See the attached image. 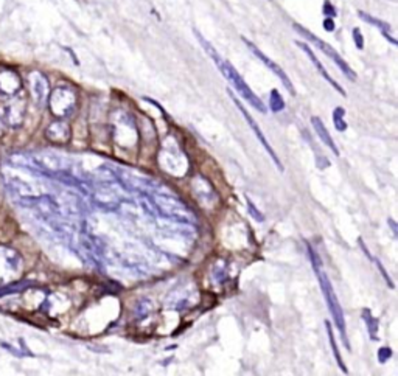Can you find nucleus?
<instances>
[{
	"mask_svg": "<svg viewBox=\"0 0 398 376\" xmlns=\"http://www.w3.org/2000/svg\"><path fill=\"white\" fill-rule=\"evenodd\" d=\"M344 115H346V111H344V108H336L333 111V123H334V128L341 131V133H344V131L347 129V123H346V120H344Z\"/></svg>",
	"mask_w": 398,
	"mask_h": 376,
	"instance_id": "nucleus-17",
	"label": "nucleus"
},
{
	"mask_svg": "<svg viewBox=\"0 0 398 376\" xmlns=\"http://www.w3.org/2000/svg\"><path fill=\"white\" fill-rule=\"evenodd\" d=\"M48 108L58 118H66L76 106V92L72 87L59 86L48 93Z\"/></svg>",
	"mask_w": 398,
	"mask_h": 376,
	"instance_id": "nucleus-3",
	"label": "nucleus"
},
{
	"mask_svg": "<svg viewBox=\"0 0 398 376\" xmlns=\"http://www.w3.org/2000/svg\"><path fill=\"white\" fill-rule=\"evenodd\" d=\"M324 28L327 31H333L334 30V22L331 17H327V19H324Z\"/></svg>",
	"mask_w": 398,
	"mask_h": 376,
	"instance_id": "nucleus-24",
	"label": "nucleus"
},
{
	"mask_svg": "<svg viewBox=\"0 0 398 376\" xmlns=\"http://www.w3.org/2000/svg\"><path fill=\"white\" fill-rule=\"evenodd\" d=\"M229 95H231V98H232V101L235 103V106H236L238 109H240V112L243 113V117L246 118V121H247V123H249V126L252 128V131L255 133V135H257V138H258V142L263 145V148H264V150H266V153L271 155V159L274 160V163L277 165V168H279L280 171H283V165H281V162H280V159H279V155L276 154V151L272 150V146L269 145V142L266 140V137H264V134L261 133V129L258 128L257 121L254 120V117L251 115L249 112L246 111V108H244L243 104H241V101H240V100H236V97H235V95H234L231 90H229Z\"/></svg>",
	"mask_w": 398,
	"mask_h": 376,
	"instance_id": "nucleus-6",
	"label": "nucleus"
},
{
	"mask_svg": "<svg viewBox=\"0 0 398 376\" xmlns=\"http://www.w3.org/2000/svg\"><path fill=\"white\" fill-rule=\"evenodd\" d=\"M374 261H375V263L378 265V267H379V270H381V275L384 277V280H386V282H387V285H389V288H394V282H392V280H391V277H389V274L386 272V269L383 267V265H381V263H379V261H378V260H375V258H374Z\"/></svg>",
	"mask_w": 398,
	"mask_h": 376,
	"instance_id": "nucleus-23",
	"label": "nucleus"
},
{
	"mask_svg": "<svg viewBox=\"0 0 398 376\" xmlns=\"http://www.w3.org/2000/svg\"><path fill=\"white\" fill-rule=\"evenodd\" d=\"M46 137L55 145H64L70 140V128L66 121H55L47 128Z\"/></svg>",
	"mask_w": 398,
	"mask_h": 376,
	"instance_id": "nucleus-11",
	"label": "nucleus"
},
{
	"mask_svg": "<svg viewBox=\"0 0 398 376\" xmlns=\"http://www.w3.org/2000/svg\"><path fill=\"white\" fill-rule=\"evenodd\" d=\"M243 42H244L246 45H247V48H249V50L252 51V53H254L255 56H257V58H258V59L261 61V63H263L264 66H266V67H268V68L271 70V72H272L274 75H276V76H279V80H280V81H281L283 84H285V87H286V89L289 90V93H291V95H296L294 86H293V83H291L289 76H288V75H286L285 72H283V68H281V67H280L279 64H276V63H274L272 59H269V58H268L266 55H264V53H263V51H261V50H260L258 47H255V45H254V44H252L251 41H247L246 38H243Z\"/></svg>",
	"mask_w": 398,
	"mask_h": 376,
	"instance_id": "nucleus-7",
	"label": "nucleus"
},
{
	"mask_svg": "<svg viewBox=\"0 0 398 376\" xmlns=\"http://www.w3.org/2000/svg\"><path fill=\"white\" fill-rule=\"evenodd\" d=\"M325 327H327V331H328V337H330V344H331V348H333V354H334V357H336V362H338V365L341 367V370H342V373L344 375H347L349 373V370H347V367H346V364L342 362V357H341V353H339V350H338V345H336V342H334V334H333V330H331V325L328 322L325 323Z\"/></svg>",
	"mask_w": 398,
	"mask_h": 376,
	"instance_id": "nucleus-15",
	"label": "nucleus"
},
{
	"mask_svg": "<svg viewBox=\"0 0 398 376\" xmlns=\"http://www.w3.org/2000/svg\"><path fill=\"white\" fill-rule=\"evenodd\" d=\"M308 253H309V258H311V263H313V267L317 274V278H319V283H321V289L324 292V297L327 300V305H328V310L331 312V317L336 323V327L341 331V336H342V340H344V345H346L349 350H350V344H349V339H347V333H346V319H344V312H342V308H341V303L338 300V297H336L334 291H333V286L330 283L328 277H327L325 270L322 269V263H321V258L317 257V253L314 252V249L311 246H308Z\"/></svg>",
	"mask_w": 398,
	"mask_h": 376,
	"instance_id": "nucleus-2",
	"label": "nucleus"
},
{
	"mask_svg": "<svg viewBox=\"0 0 398 376\" xmlns=\"http://www.w3.org/2000/svg\"><path fill=\"white\" fill-rule=\"evenodd\" d=\"M28 87L34 101H36L39 106H44V104L47 103L48 93H50V86L46 75H42L41 72H31L28 75Z\"/></svg>",
	"mask_w": 398,
	"mask_h": 376,
	"instance_id": "nucleus-8",
	"label": "nucleus"
},
{
	"mask_svg": "<svg viewBox=\"0 0 398 376\" xmlns=\"http://www.w3.org/2000/svg\"><path fill=\"white\" fill-rule=\"evenodd\" d=\"M311 125L314 126L316 133H317V135H319V138L324 142V145L328 146L333 154L339 155V150L336 148V145H334V142H333V138H331V135H330V133H328V129L325 128V125L322 123V120H321L319 117H313V118H311Z\"/></svg>",
	"mask_w": 398,
	"mask_h": 376,
	"instance_id": "nucleus-13",
	"label": "nucleus"
},
{
	"mask_svg": "<svg viewBox=\"0 0 398 376\" xmlns=\"http://www.w3.org/2000/svg\"><path fill=\"white\" fill-rule=\"evenodd\" d=\"M322 11H324L325 16H328V17H334L336 16V8L328 2V0H325V2H324Z\"/></svg>",
	"mask_w": 398,
	"mask_h": 376,
	"instance_id": "nucleus-22",
	"label": "nucleus"
},
{
	"mask_svg": "<svg viewBox=\"0 0 398 376\" xmlns=\"http://www.w3.org/2000/svg\"><path fill=\"white\" fill-rule=\"evenodd\" d=\"M269 106L272 112H281L285 109V101H283L281 95L279 93V90H271V100H269Z\"/></svg>",
	"mask_w": 398,
	"mask_h": 376,
	"instance_id": "nucleus-18",
	"label": "nucleus"
},
{
	"mask_svg": "<svg viewBox=\"0 0 398 376\" xmlns=\"http://www.w3.org/2000/svg\"><path fill=\"white\" fill-rule=\"evenodd\" d=\"M247 208H249V213H251L258 222H263V221H264V216L258 212L257 207H255V205L252 204V200H251V199H247Z\"/></svg>",
	"mask_w": 398,
	"mask_h": 376,
	"instance_id": "nucleus-19",
	"label": "nucleus"
},
{
	"mask_svg": "<svg viewBox=\"0 0 398 376\" xmlns=\"http://www.w3.org/2000/svg\"><path fill=\"white\" fill-rule=\"evenodd\" d=\"M358 16L361 17L362 21L364 22H367V23H370V25H375L376 28H379L381 30V33H383V36L391 42V44H394V45H397V39L392 36L391 34V25H389L387 22H383V21H379V19H376V17H374V16H370V14H367V13H364V11H359L358 13Z\"/></svg>",
	"mask_w": 398,
	"mask_h": 376,
	"instance_id": "nucleus-14",
	"label": "nucleus"
},
{
	"mask_svg": "<svg viewBox=\"0 0 398 376\" xmlns=\"http://www.w3.org/2000/svg\"><path fill=\"white\" fill-rule=\"evenodd\" d=\"M22 258L16 250L0 246V286L13 283L21 275Z\"/></svg>",
	"mask_w": 398,
	"mask_h": 376,
	"instance_id": "nucleus-5",
	"label": "nucleus"
},
{
	"mask_svg": "<svg viewBox=\"0 0 398 376\" xmlns=\"http://www.w3.org/2000/svg\"><path fill=\"white\" fill-rule=\"evenodd\" d=\"M21 78L13 70H0V97L13 98L21 90Z\"/></svg>",
	"mask_w": 398,
	"mask_h": 376,
	"instance_id": "nucleus-9",
	"label": "nucleus"
},
{
	"mask_svg": "<svg viewBox=\"0 0 398 376\" xmlns=\"http://www.w3.org/2000/svg\"><path fill=\"white\" fill-rule=\"evenodd\" d=\"M293 27H294V30H296V31H297L299 34H302V36H304V38H306V39H308L309 42H313L314 45H316L317 48H319L321 51H324V53H325L327 56H328V58H330V59L333 61V63H334L336 66H338V67H339V68L342 70V73L346 75V76L349 78V80H351V81H355V80H356V73L353 72V70H351V67H350V66H349V64L346 63V61H344V58H342V56H341V55L338 53V51H336V50H334V48H333V47L330 45V44L324 42L322 39H319V38H317L316 34H313L311 31H308L306 28H304L302 25H299V23H294Z\"/></svg>",
	"mask_w": 398,
	"mask_h": 376,
	"instance_id": "nucleus-4",
	"label": "nucleus"
},
{
	"mask_svg": "<svg viewBox=\"0 0 398 376\" xmlns=\"http://www.w3.org/2000/svg\"><path fill=\"white\" fill-rule=\"evenodd\" d=\"M296 44H297V47H300V48H302V50L305 51V55H306V56L309 58V61H311V63L314 64V67H316L317 70H319V73H321V76L324 78V80H327V81H328V83L331 84V87H333V89H336V90H338V92H339V93L342 95V97H346V90H344L342 87H341V86H339L338 83H336V81L333 80V78H331V76L328 75V72H327V70H325V67H324V66L321 64V61L317 59V58H316V55L313 53V50L309 48V47L306 45V44H304V42H299V41H297Z\"/></svg>",
	"mask_w": 398,
	"mask_h": 376,
	"instance_id": "nucleus-12",
	"label": "nucleus"
},
{
	"mask_svg": "<svg viewBox=\"0 0 398 376\" xmlns=\"http://www.w3.org/2000/svg\"><path fill=\"white\" fill-rule=\"evenodd\" d=\"M194 36H196V39H198V42L202 45V48L206 50V53H207V55L211 58V61L215 63V66L219 68V72L223 73V76L226 78V80H227L229 83H231V84L234 86V89H235L238 93H240L241 97H243L247 103H249L252 108H255L257 111H260L261 113L266 112V106L263 104V101L257 97V95H255V93L252 92L251 87L247 86L246 81L243 80V76L234 68V66H232L231 63H229L227 59L221 58L219 53L215 50V47L211 45V44H210L209 41H206L204 36H202V34H201L198 30H194Z\"/></svg>",
	"mask_w": 398,
	"mask_h": 376,
	"instance_id": "nucleus-1",
	"label": "nucleus"
},
{
	"mask_svg": "<svg viewBox=\"0 0 398 376\" xmlns=\"http://www.w3.org/2000/svg\"><path fill=\"white\" fill-rule=\"evenodd\" d=\"M353 39H355V45L358 50H362L364 48V38H362V33L359 28H355L353 30Z\"/></svg>",
	"mask_w": 398,
	"mask_h": 376,
	"instance_id": "nucleus-20",
	"label": "nucleus"
},
{
	"mask_svg": "<svg viewBox=\"0 0 398 376\" xmlns=\"http://www.w3.org/2000/svg\"><path fill=\"white\" fill-rule=\"evenodd\" d=\"M391 356H392V350L389 348V347L379 348V352H378V359H379V362H386L387 359H391Z\"/></svg>",
	"mask_w": 398,
	"mask_h": 376,
	"instance_id": "nucleus-21",
	"label": "nucleus"
},
{
	"mask_svg": "<svg viewBox=\"0 0 398 376\" xmlns=\"http://www.w3.org/2000/svg\"><path fill=\"white\" fill-rule=\"evenodd\" d=\"M5 129H6L5 123H3L2 120H0V135H3V134H5Z\"/></svg>",
	"mask_w": 398,
	"mask_h": 376,
	"instance_id": "nucleus-25",
	"label": "nucleus"
},
{
	"mask_svg": "<svg viewBox=\"0 0 398 376\" xmlns=\"http://www.w3.org/2000/svg\"><path fill=\"white\" fill-rule=\"evenodd\" d=\"M362 319L366 320V325H367V330H369V334H370V339H378V319L372 316V312H370L367 308L362 311Z\"/></svg>",
	"mask_w": 398,
	"mask_h": 376,
	"instance_id": "nucleus-16",
	"label": "nucleus"
},
{
	"mask_svg": "<svg viewBox=\"0 0 398 376\" xmlns=\"http://www.w3.org/2000/svg\"><path fill=\"white\" fill-rule=\"evenodd\" d=\"M14 98V97H13ZM25 108L26 103L22 98H14L8 106L5 108L3 117H5V123H8L10 126H19L23 120L25 115Z\"/></svg>",
	"mask_w": 398,
	"mask_h": 376,
	"instance_id": "nucleus-10",
	"label": "nucleus"
},
{
	"mask_svg": "<svg viewBox=\"0 0 398 376\" xmlns=\"http://www.w3.org/2000/svg\"><path fill=\"white\" fill-rule=\"evenodd\" d=\"M389 224H391V227H392V230H394V233L397 235V225H395V222H394V220H389Z\"/></svg>",
	"mask_w": 398,
	"mask_h": 376,
	"instance_id": "nucleus-26",
	"label": "nucleus"
}]
</instances>
